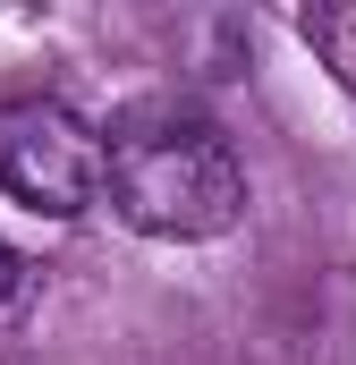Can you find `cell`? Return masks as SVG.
Here are the masks:
<instances>
[{
  "instance_id": "cell-1",
  "label": "cell",
  "mask_w": 356,
  "mask_h": 365,
  "mask_svg": "<svg viewBox=\"0 0 356 365\" xmlns=\"http://www.w3.org/2000/svg\"><path fill=\"white\" fill-rule=\"evenodd\" d=\"M102 195L119 204L127 230L170 238V247H195V238H229L238 230L246 170H238V153H229L221 128L162 110V119H127L102 145Z\"/></svg>"
},
{
  "instance_id": "cell-2",
  "label": "cell",
  "mask_w": 356,
  "mask_h": 365,
  "mask_svg": "<svg viewBox=\"0 0 356 365\" xmlns=\"http://www.w3.org/2000/svg\"><path fill=\"white\" fill-rule=\"evenodd\" d=\"M0 187L43 221H77L102 195V136L60 102H9L0 110Z\"/></svg>"
},
{
  "instance_id": "cell-3",
  "label": "cell",
  "mask_w": 356,
  "mask_h": 365,
  "mask_svg": "<svg viewBox=\"0 0 356 365\" xmlns=\"http://www.w3.org/2000/svg\"><path fill=\"white\" fill-rule=\"evenodd\" d=\"M297 34L323 51V68L340 77V86L356 93V0H331V9H305L297 17Z\"/></svg>"
},
{
  "instance_id": "cell-4",
  "label": "cell",
  "mask_w": 356,
  "mask_h": 365,
  "mask_svg": "<svg viewBox=\"0 0 356 365\" xmlns=\"http://www.w3.org/2000/svg\"><path fill=\"white\" fill-rule=\"evenodd\" d=\"M17 289H26V255L0 238V306H17Z\"/></svg>"
}]
</instances>
